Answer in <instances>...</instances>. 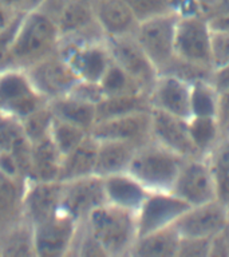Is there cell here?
Here are the masks:
<instances>
[{"mask_svg": "<svg viewBox=\"0 0 229 257\" xmlns=\"http://www.w3.org/2000/svg\"><path fill=\"white\" fill-rule=\"evenodd\" d=\"M150 118H152V127H150L152 141L184 158L200 157L197 156L194 146L190 141L188 119L156 108L150 110Z\"/></svg>", "mask_w": 229, "mask_h": 257, "instance_id": "obj_18", "label": "cell"}, {"mask_svg": "<svg viewBox=\"0 0 229 257\" xmlns=\"http://www.w3.org/2000/svg\"><path fill=\"white\" fill-rule=\"evenodd\" d=\"M149 110H152V104L149 99V94L145 92L104 96L96 104V122Z\"/></svg>", "mask_w": 229, "mask_h": 257, "instance_id": "obj_29", "label": "cell"}, {"mask_svg": "<svg viewBox=\"0 0 229 257\" xmlns=\"http://www.w3.org/2000/svg\"><path fill=\"white\" fill-rule=\"evenodd\" d=\"M226 206H228V213H229V204H228V205H226Z\"/></svg>", "mask_w": 229, "mask_h": 257, "instance_id": "obj_48", "label": "cell"}, {"mask_svg": "<svg viewBox=\"0 0 229 257\" xmlns=\"http://www.w3.org/2000/svg\"><path fill=\"white\" fill-rule=\"evenodd\" d=\"M197 3L206 18L229 10V0H197Z\"/></svg>", "mask_w": 229, "mask_h": 257, "instance_id": "obj_44", "label": "cell"}, {"mask_svg": "<svg viewBox=\"0 0 229 257\" xmlns=\"http://www.w3.org/2000/svg\"><path fill=\"white\" fill-rule=\"evenodd\" d=\"M60 40L106 39L95 19L92 0H64L56 15Z\"/></svg>", "mask_w": 229, "mask_h": 257, "instance_id": "obj_14", "label": "cell"}, {"mask_svg": "<svg viewBox=\"0 0 229 257\" xmlns=\"http://www.w3.org/2000/svg\"><path fill=\"white\" fill-rule=\"evenodd\" d=\"M106 44L112 62L132 75L149 94L160 72L145 54L134 35L106 38Z\"/></svg>", "mask_w": 229, "mask_h": 257, "instance_id": "obj_11", "label": "cell"}, {"mask_svg": "<svg viewBox=\"0 0 229 257\" xmlns=\"http://www.w3.org/2000/svg\"><path fill=\"white\" fill-rule=\"evenodd\" d=\"M210 256H229V225L212 238Z\"/></svg>", "mask_w": 229, "mask_h": 257, "instance_id": "obj_43", "label": "cell"}, {"mask_svg": "<svg viewBox=\"0 0 229 257\" xmlns=\"http://www.w3.org/2000/svg\"><path fill=\"white\" fill-rule=\"evenodd\" d=\"M213 30V28H212ZM229 63V31L213 30L212 32V64L213 68Z\"/></svg>", "mask_w": 229, "mask_h": 257, "instance_id": "obj_41", "label": "cell"}, {"mask_svg": "<svg viewBox=\"0 0 229 257\" xmlns=\"http://www.w3.org/2000/svg\"><path fill=\"white\" fill-rule=\"evenodd\" d=\"M218 92L206 78L190 83V112L192 116H217Z\"/></svg>", "mask_w": 229, "mask_h": 257, "instance_id": "obj_31", "label": "cell"}, {"mask_svg": "<svg viewBox=\"0 0 229 257\" xmlns=\"http://www.w3.org/2000/svg\"><path fill=\"white\" fill-rule=\"evenodd\" d=\"M20 12L22 11H18L16 8L0 2V31L8 27L16 19V16L19 15Z\"/></svg>", "mask_w": 229, "mask_h": 257, "instance_id": "obj_46", "label": "cell"}, {"mask_svg": "<svg viewBox=\"0 0 229 257\" xmlns=\"http://www.w3.org/2000/svg\"><path fill=\"white\" fill-rule=\"evenodd\" d=\"M92 6L104 38L134 35L140 22L125 0H92Z\"/></svg>", "mask_w": 229, "mask_h": 257, "instance_id": "obj_21", "label": "cell"}, {"mask_svg": "<svg viewBox=\"0 0 229 257\" xmlns=\"http://www.w3.org/2000/svg\"><path fill=\"white\" fill-rule=\"evenodd\" d=\"M189 208L190 205L173 192H149L144 204L136 213L138 237L173 226Z\"/></svg>", "mask_w": 229, "mask_h": 257, "instance_id": "obj_12", "label": "cell"}, {"mask_svg": "<svg viewBox=\"0 0 229 257\" xmlns=\"http://www.w3.org/2000/svg\"><path fill=\"white\" fill-rule=\"evenodd\" d=\"M170 192L190 206L216 198V185L206 157H189L181 165Z\"/></svg>", "mask_w": 229, "mask_h": 257, "instance_id": "obj_8", "label": "cell"}, {"mask_svg": "<svg viewBox=\"0 0 229 257\" xmlns=\"http://www.w3.org/2000/svg\"><path fill=\"white\" fill-rule=\"evenodd\" d=\"M212 32V26L205 15L178 16L174 40L176 58L213 68Z\"/></svg>", "mask_w": 229, "mask_h": 257, "instance_id": "obj_6", "label": "cell"}, {"mask_svg": "<svg viewBox=\"0 0 229 257\" xmlns=\"http://www.w3.org/2000/svg\"><path fill=\"white\" fill-rule=\"evenodd\" d=\"M188 128L197 156L208 157L225 138L217 116H190Z\"/></svg>", "mask_w": 229, "mask_h": 257, "instance_id": "obj_28", "label": "cell"}, {"mask_svg": "<svg viewBox=\"0 0 229 257\" xmlns=\"http://www.w3.org/2000/svg\"><path fill=\"white\" fill-rule=\"evenodd\" d=\"M103 186L107 204L134 213L149 194L148 189L129 172L104 177Z\"/></svg>", "mask_w": 229, "mask_h": 257, "instance_id": "obj_22", "label": "cell"}, {"mask_svg": "<svg viewBox=\"0 0 229 257\" xmlns=\"http://www.w3.org/2000/svg\"><path fill=\"white\" fill-rule=\"evenodd\" d=\"M62 181H27L24 193V220L31 226L60 212Z\"/></svg>", "mask_w": 229, "mask_h": 257, "instance_id": "obj_19", "label": "cell"}, {"mask_svg": "<svg viewBox=\"0 0 229 257\" xmlns=\"http://www.w3.org/2000/svg\"><path fill=\"white\" fill-rule=\"evenodd\" d=\"M150 127L152 118L149 110L98 120L90 130V134L98 141H125L140 148L152 141Z\"/></svg>", "mask_w": 229, "mask_h": 257, "instance_id": "obj_16", "label": "cell"}, {"mask_svg": "<svg viewBox=\"0 0 229 257\" xmlns=\"http://www.w3.org/2000/svg\"><path fill=\"white\" fill-rule=\"evenodd\" d=\"M27 74L38 91L50 102L67 95L78 80L76 75L59 52L28 67Z\"/></svg>", "mask_w": 229, "mask_h": 257, "instance_id": "obj_15", "label": "cell"}, {"mask_svg": "<svg viewBox=\"0 0 229 257\" xmlns=\"http://www.w3.org/2000/svg\"><path fill=\"white\" fill-rule=\"evenodd\" d=\"M98 153H96L95 174L108 177L118 173L129 172L133 157L138 146L125 141H98Z\"/></svg>", "mask_w": 229, "mask_h": 257, "instance_id": "obj_23", "label": "cell"}, {"mask_svg": "<svg viewBox=\"0 0 229 257\" xmlns=\"http://www.w3.org/2000/svg\"><path fill=\"white\" fill-rule=\"evenodd\" d=\"M107 256H130L138 237L136 213L104 204L84 220Z\"/></svg>", "mask_w": 229, "mask_h": 257, "instance_id": "obj_2", "label": "cell"}, {"mask_svg": "<svg viewBox=\"0 0 229 257\" xmlns=\"http://www.w3.org/2000/svg\"><path fill=\"white\" fill-rule=\"evenodd\" d=\"M152 108L189 119L190 112V82L173 74H160L149 92Z\"/></svg>", "mask_w": 229, "mask_h": 257, "instance_id": "obj_17", "label": "cell"}, {"mask_svg": "<svg viewBox=\"0 0 229 257\" xmlns=\"http://www.w3.org/2000/svg\"><path fill=\"white\" fill-rule=\"evenodd\" d=\"M58 52L78 79L88 82H99L112 62L106 39L60 40Z\"/></svg>", "mask_w": 229, "mask_h": 257, "instance_id": "obj_7", "label": "cell"}, {"mask_svg": "<svg viewBox=\"0 0 229 257\" xmlns=\"http://www.w3.org/2000/svg\"><path fill=\"white\" fill-rule=\"evenodd\" d=\"M107 204L103 178L96 174L62 181L60 210L74 220L83 222L90 213Z\"/></svg>", "mask_w": 229, "mask_h": 257, "instance_id": "obj_10", "label": "cell"}, {"mask_svg": "<svg viewBox=\"0 0 229 257\" xmlns=\"http://www.w3.org/2000/svg\"><path fill=\"white\" fill-rule=\"evenodd\" d=\"M80 222L60 210L55 216L32 226L35 256H70Z\"/></svg>", "mask_w": 229, "mask_h": 257, "instance_id": "obj_9", "label": "cell"}, {"mask_svg": "<svg viewBox=\"0 0 229 257\" xmlns=\"http://www.w3.org/2000/svg\"><path fill=\"white\" fill-rule=\"evenodd\" d=\"M52 120H54V115L47 104V106L30 114L27 118H24L20 124H22V130H23L26 138L31 144H34V142L50 137Z\"/></svg>", "mask_w": 229, "mask_h": 257, "instance_id": "obj_35", "label": "cell"}, {"mask_svg": "<svg viewBox=\"0 0 229 257\" xmlns=\"http://www.w3.org/2000/svg\"><path fill=\"white\" fill-rule=\"evenodd\" d=\"M181 236L174 226L158 229L137 237L130 256L134 257H177Z\"/></svg>", "mask_w": 229, "mask_h": 257, "instance_id": "obj_26", "label": "cell"}, {"mask_svg": "<svg viewBox=\"0 0 229 257\" xmlns=\"http://www.w3.org/2000/svg\"><path fill=\"white\" fill-rule=\"evenodd\" d=\"M22 11L19 15L16 16V19L12 22L8 27L0 31V72L11 68V52L12 46H14V40H15L16 31L19 27L20 18L23 15Z\"/></svg>", "mask_w": 229, "mask_h": 257, "instance_id": "obj_38", "label": "cell"}, {"mask_svg": "<svg viewBox=\"0 0 229 257\" xmlns=\"http://www.w3.org/2000/svg\"><path fill=\"white\" fill-rule=\"evenodd\" d=\"M0 256H35L32 226L27 221L0 238Z\"/></svg>", "mask_w": 229, "mask_h": 257, "instance_id": "obj_33", "label": "cell"}, {"mask_svg": "<svg viewBox=\"0 0 229 257\" xmlns=\"http://www.w3.org/2000/svg\"><path fill=\"white\" fill-rule=\"evenodd\" d=\"M212 238L181 237L177 257H208L210 256Z\"/></svg>", "mask_w": 229, "mask_h": 257, "instance_id": "obj_40", "label": "cell"}, {"mask_svg": "<svg viewBox=\"0 0 229 257\" xmlns=\"http://www.w3.org/2000/svg\"><path fill=\"white\" fill-rule=\"evenodd\" d=\"M228 137H229V132H228Z\"/></svg>", "mask_w": 229, "mask_h": 257, "instance_id": "obj_49", "label": "cell"}, {"mask_svg": "<svg viewBox=\"0 0 229 257\" xmlns=\"http://www.w3.org/2000/svg\"><path fill=\"white\" fill-rule=\"evenodd\" d=\"M70 256H107L84 221L80 222Z\"/></svg>", "mask_w": 229, "mask_h": 257, "instance_id": "obj_37", "label": "cell"}, {"mask_svg": "<svg viewBox=\"0 0 229 257\" xmlns=\"http://www.w3.org/2000/svg\"><path fill=\"white\" fill-rule=\"evenodd\" d=\"M98 140L88 134L74 150L62 157L59 181H68L95 174Z\"/></svg>", "mask_w": 229, "mask_h": 257, "instance_id": "obj_24", "label": "cell"}, {"mask_svg": "<svg viewBox=\"0 0 229 257\" xmlns=\"http://www.w3.org/2000/svg\"><path fill=\"white\" fill-rule=\"evenodd\" d=\"M177 20L178 15L174 12L150 18L140 22L134 32V38L158 72L164 71L176 58L174 40Z\"/></svg>", "mask_w": 229, "mask_h": 257, "instance_id": "obj_5", "label": "cell"}, {"mask_svg": "<svg viewBox=\"0 0 229 257\" xmlns=\"http://www.w3.org/2000/svg\"><path fill=\"white\" fill-rule=\"evenodd\" d=\"M62 154L50 137L31 144L27 181H59Z\"/></svg>", "mask_w": 229, "mask_h": 257, "instance_id": "obj_25", "label": "cell"}, {"mask_svg": "<svg viewBox=\"0 0 229 257\" xmlns=\"http://www.w3.org/2000/svg\"><path fill=\"white\" fill-rule=\"evenodd\" d=\"M68 95L91 104H98L104 96L99 82H88V80L80 79L76 80L75 84L68 92Z\"/></svg>", "mask_w": 229, "mask_h": 257, "instance_id": "obj_39", "label": "cell"}, {"mask_svg": "<svg viewBox=\"0 0 229 257\" xmlns=\"http://www.w3.org/2000/svg\"><path fill=\"white\" fill-rule=\"evenodd\" d=\"M212 169L216 198L222 204H229V137H225L208 157Z\"/></svg>", "mask_w": 229, "mask_h": 257, "instance_id": "obj_30", "label": "cell"}, {"mask_svg": "<svg viewBox=\"0 0 229 257\" xmlns=\"http://www.w3.org/2000/svg\"><path fill=\"white\" fill-rule=\"evenodd\" d=\"M217 119L220 122L221 128L224 132L225 137H228L229 132V91L220 94L218 98V111H217Z\"/></svg>", "mask_w": 229, "mask_h": 257, "instance_id": "obj_45", "label": "cell"}, {"mask_svg": "<svg viewBox=\"0 0 229 257\" xmlns=\"http://www.w3.org/2000/svg\"><path fill=\"white\" fill-rule=\"evenodd\" d=\"M88 134L90 132L87 130L54 116L50 138L63 157L71 150H74Z\"/></svg>", "mask_w": 229, "mask_h": 257, "instance_id": "obj_34", "label": "cell"}, {"mask_svg": "<svg viewBox=\"0 0 229 257\" xmlns=\"http://www.w3.org/2000/svg\"><path fill=\"white\" fill-rule=\"evenodd\" d=\"M184 157L150 141L137 149L129 173L149 192H170Z\"/></svg>", "mask_w": 229, "mask_h": 257, "instance_id": "obj_3", "label": "cell"}, {"mask_svg": "<svg viewBox=\"0 0 229 257\" xmlns=\"http://www.w3.org/2000/svg\"><path fill=\"white\" fill-rule=\"evenodd\" d=\"M27 180L0 169V238L24 222V193Z\"/></svg>", "mask_w": 229, "mask_h": 257, "instance_id": "obj_20", "label": "cell"}, {"mask_svg": "<svg viewBox=\"0 0 229 257\" xmlns=\"http://www.w3.org/2000/svg\"><path fill=\"white\" fill-rule=\"evenodd\" d=\"M60 34L55 15L39 4L23 12L11 52V68L27 70L59 50Z\"/></svg>", "mask_w": 229, "mask_h": 257, "instance_id": "obj_1", "label": "cell"}, {"mask_svg": "<svg viewBox=\"0 0 229 257\" xmlns=\"http://www.w3.org/2000/svg\"><path fill=\"white\" fill-rule=\"evenodd\" d=\"M208 19L213 30H226V31H229V10L216 14Z\"/></svg>", "mask_w": 229, "mask_h": 257, "instance_id": "obj_47", "label": "cell"}, {"mask_svg": "<svg viewBox=\"0 0 229 257\" xmlns=\"http://www.w3.org/2000/svg\"><path fill=\"white\" fill-rule=\"evenodd\" d=\"M48 100L34 86L23 68L0 72V114L22 122L30 114L47 106Z\"/></svg>", "mask_w": 229, "mask_h": 257, "instance_id": "obj_4", "label": "cell"}, {"mask_svg": "<svg viewBox=\"0 0 229 257\" xmlns=\"http://www.w3.org/2000/svg\"><path fill=\"white\" fill-rule=\"evenodd\" d=\"M52 115L90 132L96 122V104L87 103L71 95H63L48 102Z\"/></svg>", "mask_w": 229, "mask_h": 257, "instance_id": "obj_27", "label": "cell"}, {"mask_svg": "<svg viewBox=\"0 0 229 257\" xmlns=\"http://www.w3.org/2000/svg\"><path fill=\"white\" fill-rule=\"evenodd\" d=\"M138 22L174 12V0H125ZM176 14V12H174Z\"/></svg>", "mask_w": 229, "mask_h": 257, "instance_id": "obj_36", "label": "cell"}, {"mask_svg": "<svg viewBox=\"0 0 229 257\" xmlns=\"http://www.w3.org/2000/svg\"><path fill=\"white\" fill-rule=\"evenodd\" d=\"M228 225V206L221 201L213 200L190 206L173 226L181 237L213 238Z\"/></svg>", "mask_w": 229, "mask_h": 257, "instance_id": "obj_13", "label": "cell"}, {"mask_svg": "<svg viewBox=\"0 0 229 257\" xmlns=\"http://www.w3.org/2000/svg\"><path fill=\"white\" fill-rule=\"evenodd\" d=\"M99 84L104 96L138 94V92L148 94L144 90V87L132 75H129L124 68L120 67L114 62H111V64L108 66L104 75L99 80Z\"/></svg>", "mask_w": 229, "mask_h": 257, "instance_id": "obj_32", "label": "cell"}, {"mask_svg": "<svg viewBox=\"0 0 229 257\" xmlns=\"http://www.w3.org/2000/svg\"><path fill=\"white\" fill-rule=\"evenodd\" d=\"M210 83L214 86V88L220 94L229 91V63L220 66V67H214L210 74Z\"/></svg>", "mask_w": 229, "mask_h": 257, "instance_id": "obj_42", "label": "cell"}]
</instances>
